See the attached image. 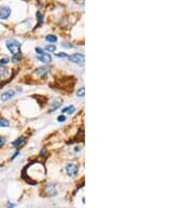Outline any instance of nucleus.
Listing matches in <instances>:
<instances>
[{"instance_id": "obj_1", "label": "nucleus", "mask_w": 189, "mask_h": 208, "mask_svg": "<svg viewBox=\"0 0 189 208\" xmlns=\"http://www.w3.org/2000/svg\"><path fill=\"white\" fill-rule=\"evenodd\" d=\"M5 45H6V48L8 50H10V53L14 55H17V54H20V43L15 39H8L6 40V42H5Z\"/></svg>"}, {"instance_id": "obj_2", "label": "nucleus", "mask_w": 189, "mask_h": 208, "mask_svg": "<svg viewBox=\"0 0 189 208\" xmlns=\"http://www.w3.org/2000/svg\"><path fill=\"white\" fill-rule=\"evenodd\" d=\"M68 59H69L71 62H73L75 64H78L80 66H83L84 62H85V57L82 54H74V55L69 56Z\"/></svg>"}, {"instance_id": "obj_3", "label": "nucleus", "mask_w": 189, "mask_h": 208, "mask_svg": "<svg viewBox=\"0 0 189 208\" xmlns=\"http://www.w3.org/2000/svg\"><path fill=\"white\" fill-rule=\"evenodd\" d=\"M10 12H12V10H10V8H8V6H0V19L1 20H5V19H8V17L10 16Z\"/></svg>"}, {"instance_id": "obj_4", "label": "nucleus", "mask_w": 189, "mask_h": 208, "mask_svg": "<svg viewBox=\"0 0 189 208\" xmlns=\"http://www.w3.org/2000/svg\"><path fill=\"white\" fill-rule=\"evenodd\" d=\"M66 172L69 176H76L78 174V166L76 164H67L66 165Z\"/></svg>"}, {"instance_id": "obj_5", "label": "nucleus", "mask_w": 189, "mask_h": 208, "mask_svg": "<svg viewBox=\"0 0 189 208\" xmlns=\"http://www.w3.org/2000/svg\"><path fill=\"white\" fill-rule=\"evenodd\" d=\"M37 59L42 63H50L52 61V57L50 55H47V54H42V55L37 56Z\"/></svg>"}, {"instance_id": "obj_6", "label": "nucleus", "mask_w": 189, "mask_h": 208, "mask_svg": "<svg viewBox=\"0 0 189 208\" xmlns=\"http://www.w3.org/2000/svg\"><path fill=\"white\" fill-rule=\"evenodd\" d=\"M14 96H15V92L14 90H8V92H3L2 95H1V97H0V99L2 101H8V99L13 98Z\"/></svg>"}, {"instance_id": "obj_7", "label": "nucleus", "mask_w": 189, "mask_h": 208, "mask_svg": "<svg viewBox=\"0 0 189 208\" xmlns=\"http://www.w3.org/2000/svg\"><path fill=\"white\" fill-rule=\"evenodd\" d=\"M25 140H26L25 137H20V138H18V139L16 140V141H14L13 145L15 146V147H21V146L24 144Z\"/></svg>"}, {"instance_id": "obj_8", "label": "nucleus", "mask_w": 189, "mask_h": 208, "mask_svg": "<svg viewBox=\"0 0 189 208\" xmlns=\"http://www.w3.org/2000/svg\"><path fill=\"white\" fill-rule=\"evenodd\" d=\"M46 193L50 197H52V195H57V191H56V189H55V187L54 186H52V185H48V186L46 187Z\"/></svg>"}, {"instance_id": "obj_9", "label": "nucleus", "mask_w": 189, "mask_h": 208, "mask_svg": "<svg viewBox=\"0 0 189 208\" xmlns=\"http://www.w3.org/2000/svg\"><path fill=\"white\" fill-rule=\"evenodd\" d=\"M75 111H76V108H75V106H74V105H71V106H68V107L64 108V109H63L62 111H63V113H68V115H71V113H75Z\"/></svg>"}, {"instance_id": "obj_10", "label": "nucleus", "mask_w": 189, "mask_h": 208, "mask_svg": "<svg viewBox=\"0 0 189 208\" xmlns=\"http://www.w3.org/2000/svg\"><path fill=\"white\" fill-rule=\"evenodd\" d=\"M45 40H46V41H48V42H57V40H58V38L56 37L55 35H47L46 37H45Z\"/></svg>"}, {"instance_id": "obj_11", "label": "nucleus", "mask_w": 189, "mask_h": 208, "mask_svg": "<svg viewBox=\"0 0 189 208\" xmlns=\"http://www.w3.org/2000/svg\"><path fill=\"white\" fill-rule=\"evenodd\" d=\"M8 75V69H4L0 65V78H5Z\"/></svg>"}, {"instance_id": "obj_12", "label": "nucleus", "mask_w": 189, "mask_h": 208, "mask_svg": "<svg viewBox=\"0 0 189 208\" xmlns=\"http://www.w3.org/2000/svg\"><path fill=\"white\" fill-rule=\"evenodd\" d=\"M47 71H48V69H47L46 67H40V69H36V74H37V75H40V76H42V75H45V74H46Z\"/></svg>"}, {"instance_id": "obj_13", "label": "nucleus", "mask_w": 189, "mask_h": 208, "mask_svg": "<svg viewBox=\"0 0 189 208\" xmlns=\"http://www.w3.org/2000/svg\"><path fill=\"white\" fill-rule=\"evenodd\" d=\"M10 126V122L6 119H0V127H8Z\"/></svg>"}, {"instance_id": "obj_14", "label": "nucleus", "mask_w": 189, "mask_h": 208, "mask_svg": "<svg viewBox=\"0 0 189 208\" xmlns=\"http://www.w3.org/2000/svg\"><path fill=\"white\" fill-rule=\"evenodd\" d=\"M60 104H61L60 101H56V102L52 103V106H50V111H55V109H57V108L60 106Z\"/></svg>"}, {"instance_id": "obj_15", "label": "nucleus", "mask_w": 189, "mask_h": 208, "mask_svg": "<svg viewBox=\"0 0 189 208\" xmlns=\"http://www.w3.org/2000/svg\"><path fill=\"white\" fill-rule=\"evenodd\" d=\"M77 96L78 97H84L85 96V88L84 87H81V88H79L78 90H77Z\"/></svg>"}, {"instance_id": "obj_16", "label": "nucleus", "mask_w": 189, "mask_h": 208, "mask_svg": "<svg viewBox=\"0 0 189 208\" xmlns=\"http://www.w3.org/2000/svg\"><path fill=\"white\" fill-rule=\"evenodd\" d=\"M45 50H48V52H52V53H54L56 50V45H47L46 48H45Z\"/></svg>"}, {"instance_id": "obj_17", "label": "nucleus", "mask_w": 189, "mask_h": 208, "mask_svg": "<svg viewBox=\"0 0 189 208\" xmlns=\"http://www.w3.org/2000/svg\"><path fill=\"white\" fill-rule=\"evenodd\" d=\"M20 60V54H17V55H14L13 58H12V62H18Z\"/></svg>"}, {"instance_id": "obj_18", "label": "nucleus", "mask_w": 189, "mask_h": 208, "mask_svg": "<svg viewBox=\"0 0 189 208\" xmlns=\"http://www.w3.org/2000/svg\"><path fill=\"white\" fill-rule=\"evenodd\" d=\"M8 58H2V59H0V65H4V64H6V63H8Z\"/></svg>"}, {"instance_id": "obj_19", "label": "nucleus", "mask_w": 189, "mask_h": 208, "mask_svg": "<svg viewBox=\"0 0 189 208\" xmlns=\"http://www.w3.org/2000/svg\"><path fill=\"white\" fill-rule=\"evenodd\" d=\"M57 57H59V58H67V55H66L65 53H58V54H55Z\"/></svg>"}, {"instance_id": "obj_20", "label": "nucleus", "mask_w": 189, "mask_h": 208, "mask_svg": "<svg viewBox=\"0 0 189 208\" xmlns=\"http://www.w3.org/2000/svg\"><path fill=\"white\" fill-rule=\"evenodd\" d=\"M5 142H6V139L3 138V137H0V146H2Z\"/></svg>"}, {"instance_id": "obj_21", "label": "nucleus", "mask_w": 189, "mask_h": 208, "mask_svg": "<svg viewBox=\"0 0 189 208\" xmlns=\"http://www.w3.org/2000/svg\"><path fill=\"white\" fill-rule=\"evenodd\" d=\"M58 121H59V122L65 121V117L63 116V115H61V116H59V117H58Z\"/></svg>"}, {"instance_id": "obj_22", "label": "nucleus", "mask_w": 189, "mask_h": 208, "mask_svg": "<svg viewBox=\"0 0 189 208\" xmlns=\"http://www.w3.org/2000/svg\"><path fill=\"white\" fill-rule=\"evenodd\" d=\"M36 52H37L38 54H39V55H42V54H44V53H43V50H42L40 48H36Z\"/></svg>"}, {"instance_id": "obj_23", "label": "nucleus", "mask_w": 189, "mask_h": 208, "mask_svg": "<svg viewBox=\"0 0 189 208\" xmlns=\"http://www.w3.org/2000/svg\"><path fill=\"white\" fill-rule=\"evenodd\" d=\"M6 207L8 208H15V204H13V203H8V205H6Z\"/></svg>"}]
</instances>
